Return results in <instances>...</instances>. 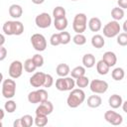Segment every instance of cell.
<instances>
[{"instance_id":"28","label":"cell","mask_w":127,"mask_h":127,"mask_svg":"<svg viewBox=\"0 0 127 127\" xmlns=\"http://www.w3.org/2000/svg\"><path fill=\"white\" fill-rule=\"evenodd\" d=\"M53 16L55 19H60V18H64L65 17V9L62 6H57L53 10Z\"/></svg>"},{"instance_id":"5","label":"cell","mask_w":127,"mask_h":127,"mask_svg":"<svg viewBox=\"0 0 127 127\" xmlns=\"http://www.w3.org/2000/svg\"><path fill=\"white\" fill-rule=\"evenodd\" d=\"M75 85V81L73 77H60L56 80V87L60 91H67L72 90Z\"/></svg>"},{"instance_id":"35","label":"cell","mask_w":127,"mask_h":127,"mask_svg":"<svg viewBox=\"0 0 127 127\" xmlns=\"http://www.w3.org/2000/svg\"><path fill=\"white\" fill-rule=\"evenodd\" d=\"M60 38H61V43L62 45H66L70 42V35L68 32H64V31H62L60 33Z\"/></svg>"},{"instance_id":"32","label":"cell","mask_w":127,"mask_h":127,"mask_svg":"<svg viewBox=\"0 0 127 127\" xmlns=\"http://www.w3.org/2000/svg\"><path fill=\"white\" fill-rule=\"evenodd\" d=\"M21 120H22V123H23L24 127H31L35 123V119L31 115H29V114H26V115L22 116Z\"/></svg>"},{"instance_id":"30","label":"cell","mask_w":127,"mask_h":127,"mask_svg":"<svg viewBox=\"0 0 127 127\" xmlns=\"http://www.w3.org/2000/svg\"><path fill=\"white\" fill-rule=\"evenodd\" d=\"M35 124L38 127H44L48 124V117L46 115H36Z\"/></svg>"},{"instance_id":"27","label":"cell","mask_w":127,"mask_h":127,"mask_svg":"<svg viewBox=\"0 0 127 127\" xmlns=\"http://www.w3.org/2000/svg\"><path fill=\"white\" fill-rule=\"evenodd\" d=\"M111 16L115 21H119L124 17V10L120 7H115L111 11Z\"/></svg>"},{"instance_id":"26","label":"cell","mask_w":127,"mask_h":127,"mask_svg":"<svg viewBox=\"0 0 127 127\" xmlns=\"http://www.w3.org/2000/svg\"><path fill=\"white\" fill-rule=\"evenodd\" d=\"M70 74H71V77H73L75 79L78 78V77H80V76H83L85 74V67H83L81 65L75 66L74 68L71 69Z\"/></svg>"},{"instance_id":"41","label":"cell","mask_w":127,"mask_h":127,"mask_svg":"<svg viewBox=\"0 0 127 127\" xmlns=\"http://www.w3.org/2000/svg\"><path fill=\"white\" fill-rule=\"evenodd\" d=\"M118 5L122 9H127V0H118L117 1Z\"/></svg>"},{"instance_id":"16","label":"cell","mask_w":127,"mask_h":127,"mask_svg":"<svg viewBox=\"0 0 127 127\" xmlns=\"http://www.w3.org/2000/svg\"><path fill=\"white\" fill-rule=\"evenodd\" d=\"M122 103H123V100H122V97L118 94H112L109 99H108V104L111 108H119L120 106H122Z\"/></svg>"},{"instance_id":"12","label":"cell","mask_w":127,"mask_h":127,"mask_svg":"<svg viewBox=\"0 0 127 127\" xmlns=\"http://www.w3.org/2000/svg\"><path fill=\"white\" fill-rule=\"evenodd\" d=\"M35 23H36L37 27H39L41 29L49 28L51 26V24H52V17L46 12L41 13L36 17Z\"/></svg>"},{"instance_id":"19","label":"cell","mask_w":127,"mask_h":127,"mask_svg":"<svg viewBox=\"0 0 127 127\" xmlns=\"http://www.w3.org/2000/svg\"><path fill=\"white\" fill-rule=\"evenodd\" d=\"M102 99L99 95H90L87 98V106L90 108H97L101 105Z\"/></svg>"},{"instance_id":"4","label":"cell","mask_w":127,"mask_h":127,"mask_svg":"<svg viewBox=\"0 0 127 127\" xmlns=\"http://www.w3.org/2000/svg\"><path fill=\"white\" fill-rule=\"evenodd\" d=\"M16 93V82L14 79L7 78L4 79L2 82V95L3 97L10 99L15 96Z\"/></svg>"},{"instance_id":"44","label":"cell","mask_w":127,"mask_h":127,"mask_svg":"<svg viewBox=\"0 0 127 127\" xmlns=\"http://www.w3.org/2000/svg\"><path fill=\"white\" fill-rule=\"evenodd\" d=\"M32 2H33L34 4H36V5H40V4L44 3L45 0H32Z\"/></svg>"},{"instance_id":"1","label":"cell","mask_w":127,"mask_h":127,"mask_svg":"<svg viewBox=\"0 0 127 127\" xmlns=\"http://www.w3.org/2000/svg\"><path fill=\"white\" fill-rule=\"evenodd\" d=\"M85 99V93L81 88H73L72 90H70L67 99H66V103L70 108H76L78 107Z\"/></svg>"},{"instance_id":"40","label":"cell","mask_w":127,"mask_h":127,"mask_svg":"<svg viewBox=\"0 0 127 127\" xmlns=\"http://www.w3.org/2000/svg\"><path fill=\"white\" fill-rule=\"evenodd\" d=\"M7 56V50L3 46L0 47V61H3Z\"/></svg>"},{"instance_id":"8","label":"cell","mask_w":127,"mask_h":127,"mask_svg":"<svg viewBox=\"0 0 127 127\" xmlns=\"http://www.w3.org/2000/svg\"><path fill=\"white\" fill-rule=\"evenodd\" d=\"M31 44L38 52H43L47 48V40L42 34H34L31 37Z\"/></svg>"},{"instance_id":"21","label":"cell","mask_w":127,"mask_h":127,"mask_svg":"<svg viewBox=\"0 0 127 127\" xmlns=\"http://www.w3.org/2000/svg\"><path fill=\"white\" fill-rule=\"evenodd\" d=\"M56 71H57V74L60 77H64V76H66L70 72V69H69L68 64H58V66L56 68Z\"/></svg>"},{"instance_id":"29","label":"cell","mask_w":127,"mask_h":127,"mask_svg":"<svg viewBox=\"0 0 127 127\" xmlns=\"http://www.w3.org/2000/svg\"><path fill=\"white\" fill-rule=\"evenodd\" d=\"M36 68H37V65L34 63L33 59H27L25 61V63H24V69L27 72H33V71H35Z\"/></svg>"},{"instance_id":"13","label":"cell","mask_w":127,"mask_h":127,"mask_svg":"<svg viewBox=\"0 0 127 127\" xmlns=\"http://www.w3.org/2000/svg\"><path fill=\"white\" fill-rule=\"evenodd\" d=\"M54 110V105L51 101L46 100L42 103H40V105L36 108V115H46L48 116L49 114H51Z\"/></svg>"},{"instance_id":"33","label":"cell","mask_w":127,"mask_h":127,"mask_svg":"<svg viewBox=\"0 0 127 127\" xmlns=\"http://www.w3.org/2000/svg\"><path fill=\"white\" fill-rule=\"evenodd\" d=\"M72 41H73V43H74L75 45H77V46H82V45H84V44L86 43V38H85V36L82 35V34H76V35L72 38Z\"/></svg>"},{"instance_id":"42","label":"cell","mask_w":127,"mask_h":127,"mask_svg":"<svg viewBox=\"0 0 127 127\" xmlns=\"http://www.w3.org/2000/svg\"><path fill=\"white\" fill-rule=\"evenodd\" d=\"M13 126H14V127H24V126H23V123H22L21 118H19V119L15 120V121H14V123H13Z\"/></svg>"},{"instance_id":"43","label":"cell","mask_w":127,"mask_h":127,"mask_svg":"<svg viewBox=\"0 0 127 127\" xmlns=\"http://www.w3.org/2000/svg\"><path fill=\"white\" fill-rule=\"evenodd\" d=\"M122 109H123V111L125 113H127V100L122 103Z\"/></svg>"},{"instance_id":"46","label":"cell","mask_w":127,"mask_h":127,"mask_svg":"<svg viewBox=\"0 0 127 127\" xmlns=\"http://www.w3.org/2000/svg\"><path fill=\"white\" fill-rule=\"evenodd\" d=\"M122 28H123V31L127 33V20H126V21H124V23H123V26H122Z\"/></svg>"},{"instance_id":"10","label":"cell","mask_w":127,"mask_h":127,"mask_svg":"<svg viewBox=\"0 0 127 127\" xmlns=\"http://www.w3.org/2000/svg\"><path fill=\"white\" fill-rule=\"evenodd\" d=\"M104 119L110 123L111 125H114V126H118V125H121L122 122H123V117L121 114L113 111V110H108L104 113Z\"/></svg>"},{"instance_id":"18","label":"cell","mask_w":127,"mask_h":127,"mask_svg":"<svg viewBox=\"0 0 127 127\" xmlns=\"http://www.w3.org/2000/svg\"><path fill=\"white\" fill-rule=\"evenodd\" d=\"M102 27V23L99 18L97 17H92L90 18L88 22V28L90 29L91 32H98Z\"/></svg>"},{"instance_id":"15","label":"cell","mask_w":127,"mask_h":127,"mask_svg":"<svg viewBox=\"0 0 127 127\" xmlns=\"http://www.w3.org/2000/svg\"><path fill=\"white\" fill-rule=\"evenodd\" d=\"M102 60H103L110 67L113 66V65H115L116 63H117V57H116V55H115L113 52H110V51L105 52V53L103 54Z\"/></svg>"},{"instance_id":"34","label":"cell","mask_w":127,"mask_h":127,"mask_svg":"<svg viewBox=\"0 0 127 127\" xmlns=\"http://www.w3.org/2000/svg\"><path fill=\"white\" fill-rule=\"evenodd\" d=\"M17 108V104L14 100H8L5 104H4V109L8 112V113H13Z\"/></svg>"},{"instance_id":"6","label":"cell","mask_w":127,"mask_h":127,"mask_svg":"<svg viewBox=\"0 0 127 127\" xmlns=\"http://www.w3.org/2000/svg\"><path fill=\"white\" fill-rule=\"evenodd\" d=\"M120 29L121 27L118 21H110L103 27V35L106 38H114L119 35Z\"/></svg>"},{"instance_id":"37","label":"cell","mask_w":127,"mask_h":127,"mask_svg":"<svg viewBox=\"0 0 127 127\" xmlns=\"http://www.w3.org/2000/svg\"><path fill=\"white\" fill-rule=\"evenodd\" d=\"M50 43H51V45H52V46H54V47L61 45L62 43H61L60 33H59V34H58V33H55V34H53V35L51 36V38H50Z\"/></svg>"},{"instance_id":"7","label":"cell","mask_w":127,"mask_h":127,"mask_svg":"<svg viewBox=\"0 0 127 127\" xmlns=\"http://www.w3.org/2000/svg\"><path fill=\"white\" fill-rule=\"evenodd\" d=\"M28 100L30 103H42L48 100V92L43 88L31 91L28 94Z\"/></svg>"},{"instance_id":"25","label":"cell","mask_w":127,"mask_h":127,"mask_svg":"<svg viewBox=\"0 0 127 127\" xmlns=\"http://www.w3.org/2000/svg\"><path fill=\"white\" fill-rule=\"evenodd\" d=\"M111 75H112V78L116 81H120L124 78L125 76V72H124V69L122 67H116L112 70L111 72Z\"/></svg>"},{"instance_id":"9","label":"cell","mask_w":127,"mask_h":127,"mask_svg":"<svg viewBox=\"0 0 127 127\" xmlns=\"http://www.w3.org/2000/svg\"><path fill=\"white\" fill-rule=\"evenodd\" d=\"M90 90L96 94H101L107 91L108 89V83L105 80L101 79H93L90 82Z\"/></svg>"},{"instance_id":"23","label":"cell","mask_w":127,"mask_h":127,"mask_svg":"<svg viewBox=\"0 0 127 127\" xmlns=\"http://www.w3.org/2000/svg\"><path fill=\"white\" fill-rule=\"evenodd\" d=\"M104 44H105V41H104V39L101 35H94L91 38V45L96 49L103 48Z\"/></svg>"},{"instance_id":"47","label":"cell","mask_w":127,"mask_h":127,"mask_svg":"<svg viewBox=\"0 0 127 127\" xmlns=\"http://www.w3.org/2000/svg\"><path fill=\"white\" fill-rule=\"evenodd\" d=\"M0 113H1V117H0V120H2L4 118V110L3 109H0Z\"/></svg>"},{"instance_id":"17","label":"cell","mask_w":127,"mask_h":127,"mask_svg":"<svg viewBox=\"0 0 127 127\" xmlns=\"http://www.w3.org/2000/svg\"><path fill=\"white\" fill-rule=\"evenodd\" d=\"M9 14L12 18H15V19H18L22 16L23 14V9L20 5L18 4H12L10 7H9Z\"/></svg>"},{"instance_id":"11","label":"cell","mask_w":127,"mask_h":127,"mask_svg":"<svg viewBox=\"0 0 127 127\" xmlns=\"http://www.w3.org/2000/svg\"><path fill=\"white\" fill-rule=\"evenodd\" d=\"M23 64L20 61H13L9 66V70L8 73L10 75L11 78H18L22 75L23 72Z\"/></svg>"},{"instance_id":"20","label":"cell","mask_w":127,"mask_h":127,"mask_svg":"<svg viewBox=\"0 0 127 127\" xmlns=\"http://www.w3.org/2000/svg\"><path fill=\"white\" fill-rule=\"evenodd\" d=\"M109 68H110V66H109L103 60L98 61L97 64H96V70H97V72H98L99 74H101V75L107 74L108 71H109Z\"/></svg>"},{"instance_id":"39","label":"cell","mask_w":127,"mask_h":127,"mask_svg":"<svg viewBox=\"0 0 127 127\" xmlns=\"http://www.w3.org/2000/svg\"><path fill=\"white\" fill-rule=\"evenodd\" d=\"M54 83V78L51 74L46 73V79H45V83H44V87H51Z\"/></svg>"},{"instance_id":"45","label":"cell","mask_w":127,"mask_h":127,"mask_svg":"<svg viewBox=\"0 0 127 127\" xmlns=\"http://www.w3.org/2000/svg\"><path fill=\"white\" fill-rule=\"evenodd\" d=\"M0 38H1V41H0V47H1V46H3V44L5 43V37H4L3 34H1Z\"/></svg>"},{"instance_id":"31","label":"cell","mask_w":127,"mask_h":127,"mask_svg":"<svg viewBox=\"0 0 127 127\" xmlns=\"http://www.w3.org/2000/svg\"><path fill=\"white\" fill-rule=\"evenodd\" d=\"M88 84H89V79H88L87 76L83 75V76H80V77L76 78L75 85H77L79 88H84V87H86Z\"/></svg>"},{"instance_id":"22","label":"cell","mask_w":127,"mask_h":127,"mask_svg":"<svg viewBox=\"0 0 127 127\" xmlns=\"http://www.w3.org/2000/svg\"><path fill=\"white\" fill-rule=\"evenodd\" d=\"M82 64L84 67L90 68L95 64V58L92 54H85L82 58Z\"/></svg>"},{"instance_id":"38","label":"cell","mask_w":127,"mask_h":127,"mask_svg":"<svg viewBox=\"0 0 127 127\" xmlns=\"http://www.w3.org/2000/svg\"><path fill=\"white\" fill-rule=\"evenodd\" d=\"M32 59H33L34 63L36 64L37 67H41V66L44 64V58H43L40 54H36V55H34Z\"/></svg>"},{"instance_id":"2","label":"cell","mask_w":127,"mask_h":127,"mask_svg":"<svg viewBox=\"0 0 127 127\" xmlns=\"http://www.w3.org/2000/svg\"><path fill=\"white\" fill-rule=\"evenodd\" d=\"M3 33L8 36H20L24 32V25L20 21H7L2 27Z\"/></svg>"},{"instance_id":"14","label":"cell","mask_w":127,"mask_h":127,"mask_svg":"<svg viewBox=\"0 0 127 127\" xmlns=\"http://www.w3.org/2000/svg\"><path fill=\"white\" fill-rule=\"evenodd\" d=\"M45 79H46V73L43 71H38L35 72L30 77V84L33 87H41L44 86Z\"/></svg>"},{"instance_id":"3","label":"cell","mask_w":127,"mask_h":127,"mask_svg":"<svg viewBox=\"0 0 127 127\" xmlns=\"http://www.w3.org/2000/svg\"><path fill=\"white\" fill-rule=\"evenodd\" d=\"M87 18L84 13H78L74 16L72 22V29L76 34H82L86 30Z\"/></svg>"},{"instance_id":"36","label":"cell","mask_w":127,"mask_h":127,"mask_svg":"<svg viewBox=\"0 0 127 127\" xmlns=\"http://www.w3.org/2000/svg\"><path fill=\"white\" fill-rule=\"evenodd\" d=\"M117 44L120 45V46H122V47L127 46V33L126 32L120 33L117 36Z\"/></svg>"},{"instance_id":"48","label":"cell","mask_w":127,"mask_h":127,"mask_svg":"<svg viewBox=\"0 0 127 127\" xmlns=\"http://www.w3.org/2000/svg\"><path fill=\"white\" fill-rule=\"evenodd\" d=\"M70 1H78V0H70Z\"/></svg>"},{"instance_id":"24","label":"cell","mask_w":127,"mask_h":127,"mask_svg":"<svg viewBox=\"0 0 127 127\" xmlns=\"http://www.w3.org/2000/svg\"><path fill=\"white\" fill-rule=\"evenodd\" d=\"M54 26L58 31H64L65 28L67 27V19L65 17L60 18V19H55Z\"/></svg>"}]
</instances>
